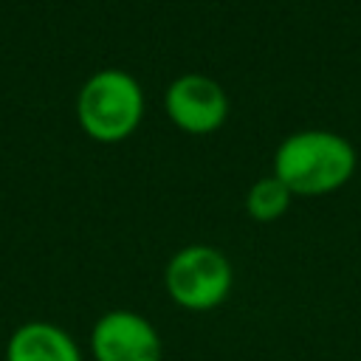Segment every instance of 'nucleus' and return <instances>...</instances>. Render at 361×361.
I'll return each instance as SVG.
<instances>
[{"instance_id":"nucleus-1","label":"nucleus","mask_w":361,"mask_h":361,"mask_svg":"<svg viewBox=\"0 0 361 361\" xmlns=\"http://www.w3.org/2000/svg\"><path fill=\"white\" fill-rule=\"evenodd\" d=\"M355 172L353 144L330 130L290 133L274 155V175L290 195L319 197L341 189Z\"/></svg>"},{"instance_id":"nucleus-2","label":"nucleus","mask_w":361,"mask_h":361,"mask_svg":"<svg viewBox=\"0 0 361 361\" xmlns=\"http://www.w3.org/2000/svg\"><path fill=\"white\" fill-rule=\"evenodd\" d=\"M79 127L102 144H118L135 133L144 118V90L121 68L96 71L76 96Z\"/></svg>"},{"instance_id":"nucleus-3","label":"nucleus","mask_w":361,"mask_h":361,"mask_svg":"<svg viewBox=\"0 0 361 361\" xmlns=\"http://www.w3.org/2000/svg\"><path fill=\"white\" fill-rule=\"evenodd\" d=\"M164 285L178 307L206 313L228 299L234 285V268L220 248L192 243L169 257L164 268Z\"/></svg>"},{"instance_id":"nucleus-4","label":"nucleus","mask_w":361,"mask_h":361,"mask_svg":"<svg viewBox=\"0 0 361 361\" xmlns=\"http://www.w3.org/2000/svg\"><path fill=\"white\" fill-rule=\"evenodd\" d=\"M90 355L93 361H161L164 341L147 316L116 307L90 327Z\"/></svg>"},{"instance_id":"nucleus-5","label":"nucleus","mask_w":361,"mask_h":361,"mask_svg":"<svg viewBox=\"0 0 361 361\" xmlns=\"http://www.w3.org/2000/svg\"><path fill=\"white\" fill-rule=\"evenodd\" d=\"M164 107L175 127L192 135H206L226 121L228 96L217 79L203 73H183L166 87Z\"/></svg>"},{"instance_id":"nucleus-6","label":"nucleus","mask_w":361,"mask_h":361,"mask_svg":"<svg viewBox=\"0 0 361 361\" xmlns=\"http://www.w3.org/2000/svg\"><path fill=\"white\" fill-rule=\"evenodd\" d=\"M6 361H82L73 336L54 322H25L6 344Z\"/></svg>"},{"instance_id":"nucleus-7","label":"nucleus","mask_w":361,"mask_h":361,"mask_svg":"<svg viewBox=\"0 0 361 361\" xmlns=\"http://www.w3.org/2000/svg\"><path fill=\"white\" fill-rule=\"evenodd\" d=\"M290 197H293L290 189L276 175H265V178L254 180L251 189L245 192V212H248V217H254L259 223H271L288 212Z\"/></svg>"}]
</instances>
